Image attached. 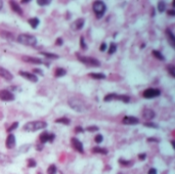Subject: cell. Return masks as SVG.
<instances>
[{
	"mask_svg": "<svg viewBox=\"0 0 175 174\" xmlns=\"http://www.w3.org/2000/svg\"><path fill=\"white\" fill-rule=\"evenodd\" d=\"M46 127H47L46 122L38 120V121H32V122L26 123V124L23 126V130L28 131V132H35V131L44 129V128H46Z\"/></svg>",
	"mask_w": 175,
	"mask_h": 174,
	"instance_id": "cell-1",
	"label": "cell"
},
{
	"mask_svg": "<svg viewBox=\"0 0 175 174\" xmlns=\"http://www.w3.org/2000/svg\"><path fill=\"white\" fill-rule=\"evenodd\" d=\"M15 40L18 42L20 44L26 45V46H35L37 44V38L34 36V35L31 34H20L18 36L15 38Z\"/></svg>",
	"mask_w": 175,
	"mask_h": 174,
	"instance_id": "cell-2",
	"label": "cell"
},
{
	"mask_svg": "<svg viewBox=\"0 0 175 174\" xmlns=\"http://www.w3.org/2000/svg\"><path fill=\"white\" fill-rule=\"evenodd\" d=\"M68 103H69L70 108L72 110H74L75 112H77V113H83V112L85 111V104L80 98L71 97L68 100Z\"/></svg>",
	"mask_w": 175,
	"mask_h": 174,
	"instance_id": "cell-3",
	"label": "cell"
},
{
	"mask_svg": "<svg viewBox=\"0 0 175 174\" xmlns=\"http://www.w3.org/2000/svg\"><path fill=\"white\" fill-rule=\"evenodd\" d=\"M92 9L93 12L95 13L96 18H101L104 15L107 11V6L103 1H94L92 3Z\"/></svg>",
	"mask_w": 175,
	"mask_h": 174,
	"instance_id": "cell-4",
	"label": "cell"
},
{
	"mask_svg": "<svg viewBox=\"0 0 175 174\" xmlns=\"http://www.w3.org/2000/svg\"><path fill=\"white\" fill-rule=\"evenodd\" d=\"M76 57H78L81 63H83L86 66H90V67H101V63H99L98 60L94 57H83L80 53H76Z\"/></svg>",
	"mask_w": 175,
	"mask_h": 174,
	"instance_id": "cell-5",
	"label": "cell"
},
{
	"mask_svg": "<svg viewBox=\"0 0 175 174\" xmlns=\"http://www.w3.org/2000/svg\"><path fill=\"white\" fill-rule=\"evenodd\" d=\"M161 94V91L159 89H156V88H147L145 89L144 93H142V96L147 100H150V98H155Z\"/></svg>",
	"mask_w": 175,
	"mask_h": 174,
	"instance_id": "cell-6",
	"label": "cell"
},
{
	"mask_svg": "<svg viewBox=\"0 0 175 174\" xmlns=\"http://www.w3.org/2000/svg\"><path fill=\"white\" fill-rule=\"evenodd\" d=\"M15 96L12 92H10L9 90L6 89H1L0 90V100L2 101H12L15 100Z\"/></svg>",
	"mask_w": 175,
	"mask_h": 174,
	"instance_id": "cell-7",
	"label": "cell"
},
{
	"mask_svg": "<svg viewBox=\"0 0 175 174\" xmlns=\"http://www.w3.org/2000/svg\"><path fill=\"white\" fill-rule=\"evenodd\" d=\"M18 75L23 77L24 79L28 80L30 82H33V83H37L38 82V78H37L36 75H34L33 73H29L27 71H20L18 72Z\"/></svg>",
	"mask_w": 175,
	"mask_h": 174,
	"instance_id": "cell-8",
	"label": "cell"
},
{
	"mask_svg": "<svg viewBox=\"0 0 175 174\" xmlns=\"http://www.w3.org/2000/svg\"><path fill=\"white\" fill-rule=\"evenodd\" d=\"M71 144H72L73 149H74L75 151H77L78 153H81V154L84 153V149H83V144L77 137H72L71 138Z\"/></svg>",
	"mask_w": 175,
	"mask_h": 174,
	"instance_id": "cell-9",
	"label": "cell"
},
{
	"mask_svg": "<svg viewBox=\"0 0 175 174\" xmlns=\"http://www.w3.org/2000/svg\"><path fill=\"white\" fill-rule=\"evenodd\" d=\"M21 61L29 64H36V65H41V64H43L42 60H40L39 57H30V55H23V57H21Z\"/></svg>",
	"mask_w": 175,
	"mask_h": 174,
	"instance_id": "cell-10",
	"label": "cell"
},
{
	"mask_svg": "<svg viewBox=\"0 0 175 174\" xmlns=\"http://www.w3.org/2000/svg\"><path fill=\"white\" fill-rule=\"evenodd\" d=\"M84 25H85V18H78V20L75 21V22L72 24L71 27H72V29L74 31H80V30H82V29H83Z\"/></svg>",
	"mask_w": 175,
	"mask_h": 174,
	"instance_id": "cell-11",
	"label": "cell"
},
{
	"mask_svg": "<svg viewBox=\"0 0 175 174\" xmlns=\"http://www.w3.org/2000/svg\"><path fill=\"white\" fill-rule=\"evenodd\" d=\"M15 143H17V141H15V135H13L12 133H9L6 137V141H5V146H6V149H13L15 146Z\"/></svg>",
	"mask_w": 175,
	"mask_h": 174,
	"instance_id": "cell-12",
	"label": "cell"
},
{
	"mask_svg": "<svg viewBox=\"0 0 175 174\" xmlns=\"http://www.w3.org/2000/svg\"><path fill=\"white\" fill-rule=\"evenodd\" d=\"M122 123L124 125H136L139 123V120L133 116H125L122 119Z\"/></svg>",
	"mask_w": 175,
	"mask_h": 174,
	"instance_id": "cell-13",
	"label": "cell"
},
{
	"mask_svg": "<svg viewBox=\"0 0 175 174\" xmlns=\"http://www.w3.org/2000/svg\"><path fill=\"white\" fill-rule=\"evenodd\" d=\"M155 112L153 111L152 109H149V108H145L144 111H142V118L144 120H147V121H150L155 118Z\"/></svg>",
	"mask_w": 175,
	"mask_h": 174,
	"instance_id": "cell-14",
	"label": "cell"
},
{
	"mask_svg": "<svg viewBox=\"0 0 175 174\" xmlns=\"http://www.w3.org/2000/svg\"><path fill=\"white\" fill-rule=\"evenodd\" d=\"M0 77L7 80V81H10V80L13 79V75L10 73L8 70L3 68V67H0Z\"/></svg>",
	"mask_w": 175,
	"mask_h": 174,
	"instance_id": "cell-15",
	"label": "cell"
},
{
	"mask_svg": "<svg viewBox=\"0 0 175 174\" xmlns=\"http://www.w3.org/2000/svg\"><path fill=\"white\" fill-rule=\"evenodd\" d=\"M0 37L5 39V40H7V41H10V42H12L15 40V35H13L12 33H10V32H8V31H0Z\"/></svg>",
	"mask_w": 175,
	"mask_h": 174,
	"instance_id": "cell-16",
	"label": "cell"
},
{
	"mask_svg": "<svg viewBox=\"0 0 175 174\" xmlns=\"http://www.w3.org/2000/svg\"><path fill=\"white\" fill-rule=\"evenodd\" d=\"M9 5H10V8H12L15 13H18V15H23V9L21 8V6L17 3V2L9 1Z\"/></svg>",
	"mask_w": 175,
	"mask_h": 174,
	"instance_id": "cell-17",
	"label": "cell"
},
{
	"mask_svg": "<svg viewBox=\"0 0 175 174\" xmlns=\"http://www.w3.org/2000/svg\"><path fill=\"white\" fill-rule=\"evenodd\" d=\"M12 163V159L7 156V155L3 154V153H0V165H7Z\"/></svg>",
	"mask_w": 175,
	"mask_h": 174,
	"instance_id": "cell-18",
	"label": "cell"
},
{
	"mask_svg": "<svg viewBox=\"0 0 175 174\" xmlns=\"http://www.w3.org/2000/svg\"><path fill=\"white\" fill-rule=\"evenodd\" d=\"M166 34H167V38H168L169 43L171 44L172 47H175V36H174V34L172 33V31L169 30V29H167Z\"/></svg>",
	"mask_w": 175,
	"mask_h": 174,
	"instance_id": "cell-19",
	"label": "cell"
},
{
	"mask_svg": "<svg viewBox=\"0 0 175 174\" xmlns=\"http://www.w3.org/2000/svg\"><path fill=\"white\" fill-rule=\"evenodd\" d=\"M39 23H40V21L38 18H32L28 20V24L31 26L32 29H36L37 27L39 26Z\"/></svg>",
	"mask_w": 175,
	"mask_h": 174,
	"instance_id": "cell-20",
	"label": "cell"
},
{
	"mask_svg": "<svg viewBox=\"0 0 175 174\" xmlns=\"http://www.w3.org/2000/svg\"><path fill=\"white\" fill-rule=\"evenodd\" d=\"M48 137H49V133L47 131H43L41 134L39 135V140L42 144H45L48 141Z\"/></svg>",
	"mask_w": 175,
	"mask_h": 174,
	"instance_id": "cell-21",
	"label": "cell"
},
{
	"mask_svg": "<svg viewBox=\"0 0 175 174\" xmlns=\"http://www.w3.org/2000/svg\"><path fill=\"white\" fill-rule=\"evenodd\" d=\"M66 74H67V71H66V69H64V68H58V69H55V71H54V77H56V78L64 77Z\"/></svg>",
	"mask_w": 175,
	"mask_h": 174,
	"instance_id": "cell-22",
	"label": "cell"
},
{
	"mask_svg": "<svg viewBox=\"0 0 175 174\" xmlns=\"http://www.w3.org/2000/svg\"><path fill=\"white\" fill-rule=\"evenodd\" d=\"M91 152L94 153V154H101V155L107 154V149L104 148H101V146H95V148L91 149Z\"/></svg>",
	"mask_w": 175,
	"mask_h": 174,
	"instance_id": "cell-23",
	"label": "cell"
},
{
	"mask_svg": "<svg viewBox=\"0 0 175 174\" xmlns=\"http://www.w3.org/2000/svg\"><path fill=\"white\" fill-rule=\"evenodd\" d=\"M116 100H121V101H123V103H127L130 101V97L126 94H117V96H116Z\"/></svg>",
	"mask_w": 175,
	"mask_h": 174,
	"instance_id": "cell-24",
	"label": "cell"
},
{
	"mask_svg": "<svg viewBox=\"0 0 175 174\" xmlns=\"http://www.w3.org/2000/svg\"><path fill=\"white\" fill-rule=\"evenodd\" d=\"M88 76L91 77V78H93V79H96V80L106 79V75L103 74V73H90Z\"/></svg>",
	"mask_w": 175,
	"mask_h": 174,
	"instance_id": "cell-25",
	"label": "cell"
},
{
	"mask_svg": "<svg viewBox=\"0 0 175 174\" xmlns=\"http://www.w3.org/2000/svg\"><path fill=\"white\" fill-rule=\"evenodd\" d=\"M153 55H154L156 58H158L159 61H165V57H164L160 51H158V50H153Z\"/></svg>",
	"mask_w": 175,
	"mask_h": 174,
	"instance_id": "cell-26",
	"label": "cell"
},
{
	"mask_svg": "<svg viewBox=\"0 0 175 174\" xmlns=\"http://www.w3.org/2000/svg\"><path fill=\"white\" fill-rule=\"evenodd\" d=\"M119 164L123 167H130L131 165L133 164L132 161H128V160H124V159H120L119 160Z\"/></svg>",
	"mask_w": 175,
	"mask_h": 174,
	"instance_id": "cell-27",
	"label": "cell"
},
{
	"mask_svg": "<svg viewBox=\"0 0 175 174\" xmlns=\"http://www.w3.org/2000/svg\"><path fill=\"white\" fill-rule=\"evenodd\" d=\"M55 123H61V124H64V125H70V123H71V121H70V119H68V118H58V119L55 120Z\"/></svg>",
	"mask_w": 175,
	"mask_h": 174,
	"instance_id": "cell-28",
	"label": "cell"
},
{
	"mask_svg": "<svg viewBox=\"0 0 175 174\" xmlns=\"http://www.w3.org/2000/svg\"><path fill=\"white\" fill-rule=\"evenodd\" d=\"M116 96H117V94H116V93H109V94H107L106 96H104V101L116 100Z\"/></svg>",
	"mask_w": 175,
	"mask_h": 174,
	"instance_id": "cell-29",
	"label": "cell"
},
{
	"mask_svg": "<svg viewBox=\"0 0 175 174\" xmlns=\"http://www.w3.org/2000/svg\"><path fill=\"white\" fill-rule=\"evenodd\" d=\"M42 54L48 58H52V60H58V58L60 57L58 54H55V53H50V52H42Z\"/></svg>",
	"mask_w": 175,
	"mask_h": 174,
	"instance_id": "cell-30",
	"label": "cell"
},
{
	"mask_svg": "<svg viewBox=\"0 0 175 174\" xmlns=\"http://www.w3.org/2000/svg\"><path fill=\"white\" fill-rule=\"evenodd\" d=\"M116 51H117V44L112 42L109 47V54H114Z\"/></svg>",
	"mask_w": 175,
	"mask_h": 174,
	"instance_id": "cell-31",
	"label": "cell"
},
{
	"mask_svg": "<svg viewBox=\"0 0 175 174\" xmlns=\"http://www.w3.org/2000/svg\"><path fill=\"white\" fill-rule=\"evenodd\" d=\"M56 171L58 169H56V166L54 164L49 165V167L47 168V174H56Z\"/></svg>",
	"mask_w": 175,
	"mask_h": 174,
	"instance_id": "cell-32",
	"label": "cell"
},
{
	"mask_svg": "<svg viewBox=\"0 0 175 174\" xmlns=\"http://www.w3.org/2000/svg\"><path fill=\"white\" fill-rule=\"evenodd\" d=\"M166 9V4L164 1H159L158 2V10L159 12H164Z\"/></svg>",
	"mask_w": 175,
	"mask_h": 174,
	"instance_id": "cell-33",
	"label": "cell"
},
{
	"mask_svg": "<svg viewBox=\"0 0 175 174\" xmlns=\"http://www.w3.org/2000/svg\"><path fill=\"white\" fill-rule=\"evenodd\" d=\"M167 71L171 75V77L175 78V67L173 65H168L167 66Z\"/></svg>",
	"mask_w": 175,
	"mask_h": 174,
	"instance_id": "cell-34",
	"label": "cell"
},
{
	"mask_svg": "<svg viewBox=\"0 0 175 174\" xmlns=\"http://www.w3.org/2000/svg\"><path fill=\"white\" fill-rule=\"evenodd\" d=\"M144 125L145 127H149V128H154V129H157V128H159V125L156 124V123L154 122H145L144 123Z\"/></svg>",
	"mask_w": 175,
	"mask_h": 174,
	"instance_id": "cell-35",
	"label": "cell"
},
{
	"mask_svg": "<svg viewBox=\"0 0 175 174\" xmlns=\"http://www.w3.org/2000/svg\"><path fill=\"white\" fill-rule=\"evenodd\" d=\"M50 3H51L50 0H38L37 1V4L40 6H47V5H50Z\"/></svg>",
	"mask_w": 175,
	"mask_h": 174,
	"instance_id": "cell-36",
	"label": "cell"
},
{
	"mask_svg": "<svg viewBox=\"0 0 175 174\" xmlns=\"http://www.w3.org/2000/svg\"><path fill=\"white\" fill-rule=\"evenodd\" d=\"M18 126V122L12 123V124L10 125V126L6 129V131H7V132H8V133H10V132H12V131H13V130H15V129H17Z\"/></svg>",
	"mask_w": 175,
	"mask_h": 174,
	"instance_id": "cell-37",
	"label": "cell"
},
{
	"mask_svg": "<svg viewBox=\"0 0 175 174\" xmlns=\"http://www.w3.org/2000/svg\"><path fill=\"white\" fill-rule=\"evenodd\" d=\"M80 46H81V48H82L83 50H87V49H88L87 44L85 43V41H84V37H83V36L80 37Z\"/></svg>",
	"mask_w": 175,
	"mask_h": 174,
	"instance_id": "cell-38",
	"label": "cell"
},
{
	"mask_svg": "<svg viewBox=\"0 0 175 174\" xmlns=\"http://www.w3.org/2000/svg\"><path fill=\"white\" fill-rule=\"evenodd\" d=\"M27 165H28L29 168H34V167H36V166H37V163L34 159H29L28 162H27Z\"/></svg>",
	"mask_w": 175,
	"mask_h": 174,
	"instance_id": "cell-39",
	"label": "cell"
},
{
	"mask_svg": "<svg viewBox=\"0 0 175 174\" xmlns=\"http://www.w3.org/2000/svg\"><path fill=\"white\" fill-rule=\"evenodd\" d=\"M103 140H104V136L101 134H97L95 137H94V141H95L96 143H101Z\"/></svg>",
	"mask_w": 175,
	"mask_h": 174,
	"instance_id": "cell-40",
	"label": "cell"
},
{
	"mask_svg": "<svg viewBox=\"0 0 175 174\" xmlns=\"http://www.w3.org/2000/svg\"><path fill=\"white\" fill-rule=\"evenodd\" d=\"M86 130L89 131V132H95V131L99 130V128L97 126H89V127L86 128Z\"/></svg>",
	"mask_w": 175,
	"mask_h": 174,
	"instance_id": "cell-41",
	"label": "cell"
},
{
	"mask_svg": "<svg viewBox=\"0 0 175 174\" xmlns=\"http://www.w3.org/2000/svg\"><path fill=\"white\" fill-rule=\"evenodd\" d=\"M33 74H39L40 76H43L44 75V73L42 72V70L41 69H33Z\"/></svg>",
	"mask_w": 175,
	"mask_h": 174,
	"instance_id": "cell-42",
	"label": "cell"
},
{
	"mask_svg": "<svg viewBox=\"0 0 175 174\" xmlns=\"http://www.w3.org/2000/svg\"><path fill=\"white\" fill-rule=\"evenodd\" d=\"M29 149H30V146H29V144H24V146L20 149V151L23 152V153H25L26 151H28Z\"/></svg>",
	"mask_w": 175,
	"mask_h": 174,
	"instance_id": "cell-43",
	"label": "cell"
},
{
	"mask_svg": "<svg viewBox=\"0 0 175 174\" xmlns=\"http://www.w3.org/2000/svg\"><path fill=\"white\" fill-rule=\"evenodd\" d=\"M63 43H64L63 38H61V37H58V38H56L55 45H58V46H61V45H63Z\"/></svg>",
	"mask_w": 175,
	"mask_h": 174,
	"instance_id": "cell-44",
	"label": "cell"
},
{
	"mask_svg": "<svg viewBox=\"0 0 175 174\" xmlns=\"http://www.w3.org/2000/svg\"><path fill=\"white\" fill-rule=\"evenodd\" d=\"M75 132L76 133H81V132H84V129L81 127V126H78L75 128Z\"/></svg>",
	"mask_w": 175,
	"mask_h": 174,
	"instance_id": "cell-45",
	"label": "cell"
},
{
	"mask_svg": "<svg viewBox=\"0 0 175 174\" xmlns=\"http://www.w3.org/2000/svg\"><path fill=\"white\" fill-rule=\"evenodd\" d=\"M54 138H55V135L53 134V133H49V137H48V141H49V143H52V141L54 140Z\"/></svg>",
	"mask_w": 175,
	"mask_h": 174,
	"instance_id": "cell-46",
	"label": "cell"
},
{
	"mask_svg": "<svg viewBox=\"0 0 175 174\" xmlns=\"http://www.w3.org/2000/svg\"><path fill=\"white\" fill-rule=\"evenodd\" d=\"M107 49V43H104L103 44H101V46H99V50H101V51H104V50Z\"/></svg>",
	"mask_w": 175,
	"mask_h": 174,
	"instance_id": "cell-47",
	"label": "cell"
},
{
	"mask_svg": "<svg viewBox=\"0 0 175 174\" xmlns=\"http://www.w3.org/2000/svg\"><path fill=\"white\" fill-rule=\"evenodd\" d=\"M147 143H159V139L150 137V138H147Z\"/></svg>",
	"mask_w": 175,
	"mask_h": 174,
	"instance_id": "cell-48",
	"label": "cell"
},
{
	"mask_svg": "<svg viewBox=\"0 0 175 174\" xmlns=\"http://www.w3.org/2000/svg\"><path fill=\"white\" fill-rule=\"evenodd\" d=\"M145 158H147V155H145L144 153V154H139L138 155V159L140 160V161H144V160H145Z\"/></svg>",
	"mask_w": 175,
	"mask_h": 174,
	"instance_id": "cell-49",
	"label": "cell"
},
{
	"mask_svg": "<svg viewBox=\"0 0 175 174\" xmlns=\"http://www.w3.org/2000/svg\"><path fill=\"white\" fill-rule=\"evenodd\" d=\"M147 174H157V169H156V168H150Z\"/></svg>",
	"mask_w": 175,
	"mask_h": 174,
	"instance_id": "cell-50",
	"label": "cell"
},
{
	"mask_svg": "<svg viewBox=\"0 0 175 174\" xmlns=\"http://www.w3.org/2000/svg\"><path fill=\"white\" fill-rule=\"evenodd\" d=\"M44 148V144H36V149L37 151H42V149Z\"/></svg>",
	"mask_w": 175,
	"mask_h": 174,
	"instance_id": "cell-51",
	"label": "cell"
},
{
	"mask_svg": "<svg viewBox=\"0 0 175 174\" xmlns=\"http://www.w3.org/2000/svg\"><path fill=\"white\" fill-rule=\"evenodd\" d=\"M167 13H168L169 15H175V10H173V9L168 10V11H167Z\"/></svg>",
	"mask_w": 175,
	"mask_h": 174,
	"instance_id": "cell-52",
	"label": "cell"
},
{
	"mask_svg": "<svg viewBox=\"0 0 175 174\" xmlns=\"http://www.w3.org/2000/svg\"><path fill=\"white\" fill-rule=\"evenodd\" d=\"M2 8H3V1L0 0V10H1Z\"/></svg>",
	"mask_w": 175,
	"mask_h": 174,
	"instance_id": "cell-53",
	"label": "cell"
},
{
	"mask_svg": "<svg viewBox=\"0 0 175 174\" xmlns=\"http://www.w3.org/2000/svg\"><path fill=\"white\" fill-rule=\"evenodd\" d=\"M29 2H30V0H28V1H27V0H24V1H21V3H29Z\"/></svg>",
	"mask_w": 175,
	"mask_h": 174,
	"instance_id": "cell-54",
	"label": "cell"
},
{
	"mask_svg": "<svg viewBox=\"0 0 175 174\" xmlns=\"http://www.w3.org/2000/svg\"><path fill=\"white\" fill-rule=\"evenodd\" d=\"M118 174H123V173H118Z\"/></svg>",
	"mask_w": 175,
	"mask_h": 174,
	"instance_id": "cell-55",
	"label": "cell"
}]
</instances>
